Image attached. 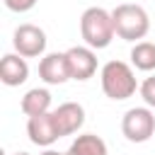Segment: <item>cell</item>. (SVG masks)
<instances>
[{
    "label": "cell",
    "instance_id": "obj_1",
    "mask_svg": "<svg viewBox=\"0 0 155 155\" xmlns=\"http://www.w3.org/2000/svg\"><path fill=\"white\" fill-rule=\"evenodd\" d=\"M99 82H102V92L114 102H124L133 97L136 90L140 87L133 68L124 61H107L99 70Z\"/></svg>",
    "mask_w": 155,
    "mask_h": 155
},
{
    "label": "cell",
    "instance_id": "obj_2",
    "mask_svg": "<svg viewBox=\"0 0 155 155\" xmlns=\"http://www.w3.org/2000/svg\"><path fill=\"white\" fill-rule=\"evenodd\" d=\"M80 34L90 48H94V51L107 48L111 44V39L116 36L111 12H107L104 7H87L80 17Z\"/></svg>",
    "mask_w": 155,
    "mask_h": 155
},
{
    "label": "cell",
    "instance_id": "obj_3",
    "mask_svg": "<svg viewBox=\"0 0 155 155\" xmlns=\"http://www.w3.org/2000/svg\"><path fill=\"white\" fill-rule=\"evenodd\" d=\"M111 19H114V29L116 36L124 41H136L145 39V34L150 31V17L145 12V7L133 5V2H121L111 10Z\"/></svg>",
    "mask_w": 155,
    "mask_h": 155
},
{
    "label": "cell",
    "instance_id": "obj_4",
    "mask_svg": "<svg viewBox=\"0 0 155 155\" xmlns=\"http://www.w3.org/2000/svg\"><path fill=\"white\" fill-rule=\"evenodd\" d=\"M121 133L131 143H145L155 133V114L150 107H133L121 119Z\"/></svg>",
    "mask_w": 155,
    "mask_h": 155
},
{
    "label": "cell",
    "instance_id": "obj_5",
    "mask_svg": "<svg viewBox=\"0 0 155 155\" xmlns=\"http://www.w3.org/2000/svg\"><path fill=\"white\" fill-rule=\"evenodd\" d=\"M46 31L36 24H19L12 34V46H15V53L24 56V58H39L44 56L46 51Z\"/></svg>",
    "mask_w": 155,
    "mask_h": 155
},
{
    "label": "cell",
    "instance_id": "obj_6",
    "mask_svg": "<svg viewBox=\"0 0 155 155\" xmlns=\"http://www.w3.org/2000/svg\"><path fill=\"white\" fill-rule=\"evenodd\" d=\"M68 56V68H70V80L85 82L97 73V53L90 46H73L65 51Z\"/></svg>",
    "mask_w": 155,
    "mask_h": 155
},
{
    "label": "cell",
    "instance_id": "obj_7",
    "mask_svg": "<svg viewBox=\"0 0 155 155\" xmlns=\"http://www.w3.org/2000/svg\"><path fill=\"white\" fill-rule=\"evenodd\" d=\"M27 136L34 145L39 148H48L53 145L61 133H58V126H56V119H53V111L48 114H39V116H29L27 121Z\"/></svg>",
    "mask_w": 155,
    "mask_h": 155
},
{
    "label": "cell",
    "instance_id": "obj_8",
    "mask_svg": "<svg viewBox=\"0 0 155 155\" xmlns=\"http://www.w3.org/2000/svg\"><path fill=\"white\" fill-rule=\"evenodd\" d=\"M39 78L46 85H63V82H68L70 80V68H68L65 51L63 53L53 51V53L41 56V61H39Z\"/></svg>",
    "mask_w": 155,
    "mask_h": 155
},
{
    "label": "cell",
    "instance_id": "obj_9",
    "mask_svg": "<svg viewBox=\"0 0 155 155\" xmlns=\"http://www.w3.org/2000/svg\"><path fill=\"white\" fill-rule=\"evenodd\" d=\"M53 119H56L61 138L63 136H73L85 124V109L78 102H63V104H58V109H53Z\"/></svg>",
    "mask_w": 155,
    "mask_h": 155
},
{
    "label": "cell",
    "instance_id": "obj_10",
    "mask_svg": "<svg viewBox=\"0 0 155 155\" xmlns=\"http://www.w3.org/2000/svg\"><path fill=\"white\" fill-rule=\"evenodd\" d=\"M27 78H29L27 58L19 56V53H5L2 61H0V80H2V85L19 87V85L27 82Z\"/></svg>",
    "mask_w": 155,
    "mask_h": 155
},
{
    "label": "cell",
    "instance_id": "obj_11",
    "mask_svg": "<svg viewBox=\"0 0 155 155\" xmlns=\"http://www.w3.org/2000/svg\"><path fill=\"white\" fill-rule=\"evenodd\" d=\"M19 109H22L27 116L48 114V111H51V92H48L46 87H31V90L22 97Z\"/></svg>",
    "mask_w": 155,
    "mask_h": 155
},
{
    "label": "cell",
    "instance_id": "obj_12",
    "mask_svg": "<svg viewBox=\"0 0 155 155\" xmlns=\"http://www.w3.org/2000/svg\"><path fill=\"white\" fill-rule=\"evenodd\" d=\"M65 155H109V150H107L104 138H99L94 133H82L70 143Z\"/></svg>",
    "mask_w": 155,
    "mask_h": 155
},
{
    "label": "cell",
    "instance_id": "obj_13",
    "mask_svg": "<svg viewBox=\"0 0 155 155\" xmlns=\"http://www.w3.org/2000/svg\"><path fill=\"white\" fill-rule=\"evenodd\" d=\"M131 63L136 70H143V73L155 70V44L153 41H138L131 48Z\"/></svg>",
    "mask_w": 155,
    "mask_h": 155
},
{
    "label": "cell",
    "instance_id": "obj_14",
    "mask_svg": "<svg viewBox=\"0 0 155 155\" xmlns=\"http://www.w3.org/2000/svg\"><path fill=\"white\" fill-rule=\"evenodd\" d=\"M138 92H140V97H143V102H145V107H150V109H155V75H150V78H145V80L140 82V87H138Z\"/></svg>",
    "mask_w": 155,
    "mask_h": 155
},
{
    "label": "cell",
    "instance_id": "obj_15",
    "mask_svg": "<svg viewBox=\"0 0 155 155\" xmlns=\"http://www.w3.org/2000/svg\"><path fill=\"white\" fill-rule=\"evenodd\" d=\"M39 0H5V7L12 12H29Z\"/></svg>",
    "mask_w": 155,
    "mask_h": 155
},
{
    "label": "cell",
    "instance_id": "obj_16",
    "mask_svg": "<svg viewBox=\"0 0 155 155\" xmlns=\"http://www.w3.org/2000/svg\"><path fill=\"white\" fill-rule=\"evenodd\" d=\"M39 155H65V153H58V150H44V153H39Z\"/></svg>",
    "mask_w": 155,
    "mask_h": 155
},
{
    "label": "cell",
    "instance_id": "obj_17",
    "mask_svg": "<svg viewBox=\"0 0 155 155\" xmlns=\"http://www.w3.org/2000/svg\"><path fill=\"white\" fill-rule=\"evenodd\" d=\"M15 155H29V153H15Z\"/></svg>",
    "mask_w": 155,
    "mask_h": 155
}]
</instances>
